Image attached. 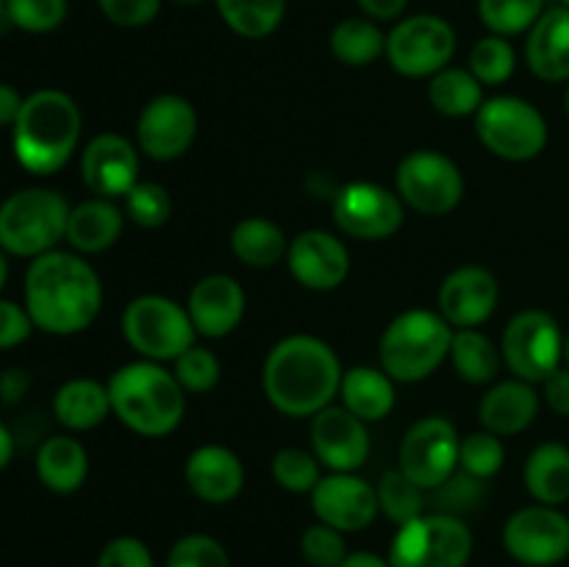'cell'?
<instances>
[{
  "instance_id": "cell-22",
  "label": "cell",
  "mask_w": 569,
  "mask_h": 567,
  "mask_svg": "<svg viewBox=\"0 0 569 567\" xmlns=\"http://www.w3.org/2000/svg\"><path fill=\"white\" fill-rule=\"evenodd\" d=\"M244 306H248V298H244L242 284L226 272H211L200 278L187 300L194 331L209 339H222L237 331L244 317Z\"/></svg>"
},
{
  "instance_id": "cell-25",
  "label": "cell",
  "mask_w": 569,
  "mask_h": 567,
  "mask_svg": "<svg viewBox=\"0 0 569 567\" xmlns=\"http://www.w3.org/2000/svg\"><path fill=\"white\" fill-rule=\"evenodd\" d=\"M526 61L539 81H569V9L553 6L533 22L526 42Z\"/></svg>"
},
{
  "instance_id": "cell-46",
  "label": "cell",
  "mask_w": 569,
  "mask_h": 567,
  "mask_svg": "<svg viewBox=\"0 0 569 567\" xmlns=\"http://www.w3.org/2000/svg\"><path fill=\"white\" fill-rule=\"evenodd\" d=\"M300 554L311 567H342L350 550L342 531L326 526V523H315L300 537Z\"/></svg>"
},
{
  "instance_id": "cell-12",
  "label": "cell",
  "mask_w": 569,
  "mask_h": 567,
  "mask_svg": "<svg viewBox=\"0 0 569 567\" xmlns=\"http://www.w3.org/2000/svg\"><path fill=\"white\" fill-rule=\"evenodd\" d=\"M456 53V31L437 14H415L387 33V61L403 78H433Z\"/></svg>"
},
{
  "instance_id": "cell-5",
  "label": "cell",
  "mask_w": 569,
  "mask_h": 567,
  "mask_svg": "<svg viewBox=\"0 0 569 567\" xmlns=\"http://www.w3.org/2000/svg\"><path fill=\"white\" fill-rule=\"evenodd\" d=\"M456 328L433 309H406L383 328L378 359L398 384L426 381L450 356Z\"/></svg>"
},
{
  "instance_id": "cell-43",
  "label": "cell",
  "mask_w": 569,
  "mask_h": 567,
  "mask_svg": "<svg viewBox=\"0 0 569 567\" xmlns=\"http://www.w3.org/2000/svg\"><path fill=\"white\" fill-rule=\"evenodd\" d=\"M122 200L128 220L139 228H161L172 215L170 192L156 181H139Z\"/></svg>"
},
{
  "instance_id": "cell-13",
  "label": "cell",
  "mask_w": 569,
  "mask_h": 567,
  "mask_svg": "<svg viewBox=\"0 0 569 567\" xmlns=\"http://www.w3.org/2000/svg\"><path fill=\"white\" fill-rule=\"evenodd\" d=\"M403 206L398 192L372 181L345 183L331 198L333 222L339 231L365 242H378L398 233L406 220Z\"/></svg>"
},
{
  "instance_id": "cell-6",
  "label": "cell",
  "mask_w": 569,
  "mask_h": 567,
  "mask_svg": "<svg viewBox=\"0 0 569 567\" xmlns=\"http://www.w3.org/2000/svg\"><path fill=\"white\" fill-rule=\"evenodd\" d=\"M70 209L56 189L31 187L0 203V250L22 259L50 253L64 239Z\"/></svg>"
},
{
  "instance_id": "cell-45",
  "label": "cell",
  "mask_w": 569,
  "mask_h": 567,
  "mask_svg": "<svg viewBox=\"0 0 569 567\" xmlns=\"http://www.w3.org/2000/svg\"><path fill=\"white\" fill-rule=\"evenodd\" d=\"M167 567H231L228 550L209 534H187L167 554Z\"/></svg>"
},
{
  "instance_id": "cell-53",
  "label": "cell",
  "mask_w": 569,
  "mask_h": 567,
  "mask_svg": "<svg viewBox=\"0 0 569 567\" xmlns=\"http://www.w3.org/2000/svg\"><path fill=\"white\" fill-rule=\"evenodd\" d=\"M28 389V376L22 370H6L0 378V395H3L6 404H14L26 395Z\"/></svg>"
},
{
  "instance_id": "cell-18",
  "label": "cell",
  "mask_w": 569,
  "mask_h": 567,
  "mask_svg": "<svg viewBox=\"0 0 569 567\" xmlns=\"http://www.w3.org/2000/svg\"><path fill=\"white\" fill-rule=\"evenodd\" d=\"M311 506H315V515L320 517V523L342 534L365 531L376 523L378 511H381L376 487L356 472L322 476L311 493Z\"/></svg>"
},
{
  "instance_id": "cell-51",
  "label": "cell",
  "mask_w": 569,
  "mask_h": 567,
  "mask_svg": "<svg viewBox=\"0 0 569 567\" xmlns=\"http://www.w3.org/2000/svg\"><path fill=\"white\" fill-rule=\"evenodd\" d=\"M359 3V9L365 11L370 20H395V17H400L406 11V6H409V0H356Z\"/></svg>"
},
{
  "instance_id": "cell-35",
  "label": "cell",
  "mask_w": 569,
  "mask_h": 567,
  "mask_svg": "<svg viewBox=\"0 0 569 567\" xmlns=\"http://www.w3.org/2000/svg\"><path fill=\"white\" fill-rule=\"evenodd\" d=\"M214 3L226 26L244 39L270 37L287 14V0H214Z\"/></svg>"
},
{
  "instance_id": "cell-16",
  "label": "cell",
  "mask_w": 569,
  "mask_h": 567,
  "mask_svg": "<svg viewBox=\"0 0 569 567\" xmlns=\"http://www.w3.org/2000/svg\"><path fill=\"white\" fill-rule=\"evenodd\" d=\"M198 137V111L181 94L148 100L137 120V148L153 161H176Z\"/></svg>"
},
{
  "instance_id": "cell-2",
  "label": "cell",
  "mask_w": 569,
  "mask_h": 567,
  "mask_svg": "<svg viewBox=\"0 0 569 567\" xmlns=\"http://www.w3.org/2000/svg\"><path fill=\"white\" fill-rule=\"evenodd\" d=\"M342 372V361L326 339L292 334L267 354L261 387L272 409L281 415L315 417L333 404Z\"/></svg>"
},
{
  "instance_id": "cell-61",
  "label": "cell",
  "mask_w": 569,
  "mask_h": 567,
  "mask_svg": "<svg viewBox=\"0 0 569 567\" xmlns=\"http://www.w3.org/2000/svg\"><path fill=\"white\" fill-rule=\"evenodd\" d=\"M0 6H6V0H0Z\"/></svg>"
},
{
  "instance_id": "cell-23",
  "label": "cell",
  "mask_w": 569,
  "mask_h": 567,
  "mask_svg": "<svg viewBox=\"0 0 569 567\" xmlns=\"http://www.w3.org/2000/svg\"><path fill=\"white\" fill-rule=\"evenodd\" d=\"M183 478L203 504H231L244 489V465L226 445H200L189 454Z\"/></svg>"
},
{
  "instance_id": "cell-57",
  "label": "cell",
  "mask_w": 569,
  "mask_h": 567,
  "mask_svg": "<svg viewBox=\"0 0 569 567\" xmlns=\"http://www.w3.org/2000/svg\"><path fill=\"white\" fill-rule=\"evenodd\" d=\"M565 365L569 367V334L565 337Z\"/></svg>"
},
{
  "instance_id": "cell-26",
  "label": "cell",
  "mask_w": 569,
  "mask_h": 567,
  "mask_svg": "<svg viewBox=\"0 0 569 567\" xmlns=\"http://www.w3.org/2000/svg\"><path fill=\"white\" fill-rule=\"evenodd\" d=\"M126 228V211L109 198H89L72 206L64 239L76 253H103Z\"/></svg>"
},
{
  "instance_id": "cell-31",
  "label": "cell",
  "mask_w": 569,
  "mask_h": 567,
  "mask_svg": "<svg viewBox=\"0 0 569 567\" xmlns=\"http://www.w3.org/2000/svg\"><path fill=\"white\" fill-rule=\"evenodd\" d=\"M231 250L244 267L270 270L287 259V233L270 217H244L231 231Z\"/></svg>"
},
{
  "instance_id": "cell-62",
  "label": "cell",
  "mask_w": 569,
  "mask_h": 567,
  "mask_svg": "<svg viewBox=\"0 0 569 567\" xmlns=\"http://www.w3.org/2000/svg\"><path fill=\"white\" fill-rule=\"evenodd\" d=\"M517 567H528V565H517Z\"/></svg>"
},
{
  "instance_id": "cell-47",
  "label": "cell",
  "mask_w": 569,
  "mask_h": 567,
  "mask_svg": "<svg viewBox=\"0 0 569 567\" xmlns=\"http://www.w3.org/2000/svg\"><path fill=\"white\" fill-rule=\"evenodd\" d=\"M98 9L120 28H142L156 20L161 0H98Z\"/></svg>"
},
{
  "instance_id": "cell-24",
  "label": "cell",
  "mask_w": 569,
  "mask_h": 567,
  "mask_svg": "<svg viewBox=\"0 0 569 567\" xmlns=\"http://www.w3.org/2000/svg\"><path fill=\"white\" fill-rule=\"evenodd\" d=\"M539 406H542V395L533 389V384L522 381V378H509V381H498L487 389L478 404V420H481L483 431L498 434L500 439L515 437L537 420Z\"/></svg>"
},
{
  "instance_id": "cell-7",
  "label": "cell",
  "mask_w": 569,
  "mask_h": 567,
  "mask_svg": "<svg viewBox=\"0 0 569 567\" xmlns=\"http://www.w3.org/2000/svg\"><path fill=\"white\" fill-rule=\"evenodd\" d=\"M126 342L148 361H176L198 339L187 306L164 295H139L122 309Z\"/></svg>"
},
{
  "instance_id": "cell-11",
  "label": "cell",
  "mask_w": 569,
  "mask_h": 567,
  "mask_svg": "<svg viewBox=\"0 0 569 567\" xmlns=\"http://www.w3.org/2000/svg\"><path fill=\"white\" fill-rule=\"evenodd\" d=\"M398 195L409 209L428 217L450 215L465 198V176L450 156L422 148L403 156L395 172Z\"/></svg>"
},
{
  "instance_id": "cell-8",
  "label": "cell",
  "mask_w": 569,
  "mask_h": 567,
  "mask_svg": "<svg viewBox=\"0 0 569 567\" xmlns=\"http://www.w3.org/2000/svg\"><path fill=\"white\" fill-rule=\"evenodd\" d=\"M476 539L461 517L426 511L398 526L389 545V567H467Z\"/></svg>"
},
{
  "instance_id": "cell-48",
  "label": "cell",
  "mask_w": 569,
  "mask_h": 567,
  "mask_svg": "<svg viewBox=\"0 0 569 567\" xmlns=\"http://www.w3.org/2000/svg\"><path fill=\"white\" fill-rule=\"evenodd\" d=\"M98 567H153V554L137 537H114L103 545Z\"/></svg>"
},
{
  "instance_id": "cell-55",
  "label": "cell",
  "mask_w": 569,
  "mask_h": 567,
  "mask_svg": "<svg viewBox=\"0 0 569 567\" xmlns=\"http://www.w3.org/2000/svg\"><path fill=\"white\" fill-rule=\"evenodd\" d=\"M11 456H14V437H11L9 428L0 422V470H3L6 465L11 461Z\"/></svg>"
},
{
  "instance_id": "cell-52",
  "label": "cell",
  "mask_w": 569,
  "mask_h": 567,
  "mask_svg": "<svg viewBox=\"0 0 569 567\" xmlns=\"http://www.w3.org/2000/svg\"><path fill=\"white\" fill-rule=\"evenodd\" d=\"M22 103H26V98L11 83H0V126H14Z\"/></svg>"
},
{
  "instance_id": "cell-37",
  "label": "cell",
  "mask_w": 569,
  "mask_h": 567,
  "mask_svg": "<svg viewBox=\"0 0 569 567\" xmlns=\"http://www.w3.org/2000/svg\"><path fill=\"white\" fill-rule=\"evenodd\" d=\"M545 14V0H478V17L498 37H517L531 31Z\"/></svg>"
},
{
  "instance_id": "cell-42",
  "label": "cell",
  "mask_w": 569,
  "mask_h": 567,
  "mask_svg": "<svg viewBox=\"0 0 569 567\" xmlns=\"http://www.w3.org/2000/svg\"><path fill=\"white\" fill-rule=\"evenodd\" d=\"M172 372H176L178 384L183 387V392L192 395H206L220 384L222 365L209 348H200V345H192L189 350H183L176 361H172Z\"/></svg>"
},
{
  "instance_id": "cell-38",
  "label": "cell",
  "mask_w": 569,
  "mask_h": 567,
  "mask_svg": "<svg viewBox=\"0 0 569 567\" xmlns=\"http://www.w3.org/2000/svg\"><path fill=\"white\" fill-rule=\"evenodd\" d=\"M517 53L511 42L498 33L478 39L470 50V72L483 87H500L515 76Z\"/></svg>"
},
{
  "instance_id": "cell-32",
  "label": "cell",
  "mask_w": 569,
  "mask_h": 567,
  "mask_svg": "<svg viewBox=\"0 0 569 567\" xmlns=\"http://www.w3.org/2000/svg\"><path fill=\"white\" fill-rule=\"evenodd\" d=\"M450 361L459 378L467 384H492L498 378L500 367H503V356L500 348L478 328H456L453 342H450Z\"/></svg>"
},
{
  "instance_id": "cell-33",
  "label": "cell",
  "mask_w": 569,
  "mask_h": 567,
  "mask_svg": "<svg viewBox=\"0 0 569 567\" xmlns=\"http://www.w3.org/2000/svg\"><path fill=\"white\" fill-rule=\"evenodd\" d=\"M428 100L445 117H476L483 106V83L461 67H445L428 83Z\"/></svg>"
},
{
  "instance_id": "cell-28",
  "label": "cell",
  "mask_w": 569,
  "mask_h": 567,
  "mask_svg": "<svg viewBox=\"0 0 569 567\" xmlns=\"http://www.w3.org/2000/svg\"><path fill=\"white\" fill-rule=\"evenodd\" d=\"M37 476L50 493H78L89 476L87 448L76 437H67V434L44 439L37 454Z\"/></svg>"
},
{
  "instance_id": "cell-59",
  "label": "cell",
  "mask_w": 569,
  "mask_h": 567,
  "mask_svg": "<svg viewBox=\"0 0 569 567\" xmlns=\"http://www.w3.org/2000/svg\"><path fill=\"white\" fill-rule=\"evenodd\" d=\"M565 109H567V117H569V81H567V92H565Z\"/></svg>"
},
{
  "instance_id": "cell-34",
  "label": "cell",
  "mask_w": 569,
  "mask_h": 567,
  "mask_svg": "<svg viewBox=\"0 0 569 567\" xmlns=\"http://www.w3.org/2000/svg\"><path fill=\"white\" fill-rule=\"evenodd\" d=\"M331 53L348 67H367L387 53V37L370 17H348L331 31Z\"/></svg>"
},
{
  "instance_id": "cell-9",
  "label": "cell",
  "mask_w": 569,
  "mask_h": 567,
  "mask_svg": "<svg viewBox=\"0 0 569 567\" xmlns=\"http://www.w3.org/2000/svg\"><path fill=\"white\" fill-rule=\"evenodd\" d=\"M476 133L483 148L503 161H531L548 148L542 111L515 94L483 100L476 115Z\"/></svg>"
},
{
  "instance_id": "cell-50",
  "label": "cell",
  "mask_w": 569,
  "mask_h": 567,
  "mask_svg": "<svg viewBox=\"0 0 569 567\" xmlns=\"http://www.w3.org/2000/svg\"><path fill=\"white\" fill-rule=\"evenodd\" d=\"M542 398L559 417H569V367L561 365L559 370L542 381Z\"/></svg>"
},
{
  "instance_id": "cell-19",
  "label": "cell",
  "mask_w": 569,
  "mask_h": 567,
  "mask_svg": "<svg viewBox=\"0 0 569 567\" xmlns=\"http://www.w3.org/2000/svg\"><path fill=\"white\" fill-rule=\"evenodd\" d=\"M311 450L331 472H356L370 459V431L345 406H326L311 417Z\"/></svg>"
},
{
  "instance_id": "cell-44",
  "label": "cell",
  "mask_w": 569,
  "mask_h": 567,
  "mask_svg": "<svg viewBox=\"0 0 569 567\" xmlns=\"http://www.w3.org/2000/svg\"><path fill=\"white\" fill-rule=\"evenodd\" d=\"M3 9L20 31L48 33L64 22L67 0H6Z\"/></svg>"
},
{
  "instance_id": "cell-60",
  "label": "cell",
  "mask_w": 569,
  "mask_h": 567,
  "mask_svg": "<svg viewBox=\"0 0 569 567\" xmlns=\"http://www.w3.org/2000/svg\"><path fill=\"white\" fill-rule=\"evenodd\" d=\"M559 6H567V9H569V0H559Z\"/></svg>"
},
{
  "instance_id": "cell-4",
  "label": "cell",
  "mask_w": 569,
  "mask_h": 567,
  "mask_svg": "<svg viewBox=\"0 0 569 567\" xmlns=\"http://www.w3.org/2000/svg\"><path fill=\"white\" fill-rule=\"evenodd\" d=\"M81 126V109L61 89H39L28 94L20 117L11 126L17 161L33 176H53L76 153Z\"/></svg>"
},
{
  "instance_id": "cell-21",
  "label": "cell",
  "mask_w": 569,
  "mask_h": 567,
  "mask_svg": "<svg viewBox=\"0 0 569 567\" xmlns=\"http://www.w3.org/2000/svg\"><path fill=\"white\" fill-rule=\"evenodd\" d=\"M500 284L487 267L465 265L450 272L437 295V311L453 328H478L495 315Z\"/></svg>"
},
{
  "instance_id": "cell-56",
  "label": "cell",
  "mask_w": 569,
  "mask_h": 567,
  "mask_svg": "<svg viewBox=\"0 0 569 567\" xmlns=\"http://www.w3.org/2000/svg\"><path fill=\"white\" fill-rule=\"evenodd\" d=\"M6 278H9V259H6V253L0 250V289L6 287Z\"/></svg>"
},
{
  "instance_id": "cell-49",
  "label": "cell",
  "mask_w": 569,
  "mask_h": 567,
  "mask_svg": "<svg viewBox=\"0 0 569 567\" xmlns=\"http://www.w3.org/2000/svg\"><path fill=\"white\" fill-rule=\"evenodd\" d=\"M33 320L26 306L14 300H0V350L17 348L26 342L33 331Z\"/></svg>"
},
{
  "instance_id": "cell-39",
  "label": "cell",
  "mask_w": 569,
  "mask_h": 567,
  "mask_svg": "<svg viewBox=\"0 0 569 567\" xmlns=\"http://www.w3.org/2000/svg\"><path fill=\"white\" fill-rule=\"evenodd\" d=\"M483 498H487V481L470 476L465 470H456L448 481L439 484L437 489L428 493V504L433 506V511H442V515L453 517L478 509L483 504Z\"/></svg>"
},
{
  "instance_id": "cell-41",
  "label": "cell",
  "mask_w": 569,
  "mask_h": 567,
  "mask_svg": "<svg viewBox=\"0 0 569 567\" xmlns=\"http://www.w3.org/2000/svg\"><path fill=\"white\" fill-rule=\"evenodd\" d=\"M506 448L503 439L492 431H476L470 437L461 439V454H459V470L470 472V476L483 478L489 481L503 470Z\"/></svg>"
},
{
  "instance_id": "cell-54",
  "label": "cell",
  "mask_w": 569,
  "mask_h": 567,
  "mask_svg": "<svg viewBox=\"0 0 569 567\" xmlns=\"http://www.w3.org/2000/svg\"><path fill=\"white\" fill-rule=\"evenodd\" d=\"M342 567H389V559H381V556L370 554V550H353L342 561Z\"/></svg>"
},
{
  "instance_id": "cell-20",
  "label": "cell",
  "mask_w": 569,
  "mask_h": 567,
  "mask_svg": "<svg viewBox=\"0 0 569 567\" xmlns=\"http://www.w3.org/2000/svg\"><path fill=\"white\" fill-rule=\"evenodd\" d=\"M81 178L94 198H126L139 183V148L122 133H98L81 153Z\"/></svg>"
},
{
  "instance_id": "cell-40",
  "label": "cell",
  "mask_w": 569,
  "mask_h": 567,
  "mask_svg": "<svg viewBox=\"0 0 569 567\" xmlns=\"http://www.w3.org/2000/svg\"><path fill=\"white\" fill-rule=\"evenodd\" d=\"M272 478L287 493L311 495L322 478L320 459L303 448H283L272 456Z\"/></svg>"
},
{
  "instance_id": "cell-36",
  "label": "cell",
  "mask_w": 569,
  "mask_h": 567,
  "mask_svg": "<svg viewBox=\"0 0 569 567\" xmlns=\"http://www.w3.org/2000/svg\"><path fill=\"white\" fill-rule=\"evenodd\" d=\"M378 493V506H381L383 515L395 523V526H406L415 517L426 515V489L417 487L406 472L400 470H387L381 476L376 487Z\"/></svg>"
},
{
  "instance_id": "cell-10",
  "label": "cell",
  "mask_w": 569,
  "mask_h": 567,
  "mask_svg": "<svg viewBox=\"0 0 569 567\" xmlns=\"http://www.w3.org/2000/svg\"><path fill=\"white\" fill-rule=\"evenodd\" d=\"M500 356L515 378L542 384L565 365V334L548 311H517L500 339Z\"/></svg>"
},
{
  "instance_id": "cell-17",
  "label": "cell",
  "mask_w": 569,
  "mask_h": 567,
  "mask_svg": "<svg viewBox=\"0 0 569 567\" xmlns=\"http://www.w3.org/2000/svg\"><path fill=\"white\" fill-rule=\"evenodd\" d=\"M287 267L300 287L311 292H331L350 276V250L337 233L309 228L289 242Z\"/></svg>"
},
{
  "instance_id": "cell-3",
  "label": "cell",
  "mask_w": 569,
  "mask_h": 567,
  "mask_svg": "<svg viewBox=\"0 0 569 567\" xmlns=\"http://www.w3.org/2000/svg\"><path fill=\"white\" fill-rule=\"evenodd\" d=\"M111 415L139 437H167L187 415V392L176 372L159 361L139 359L122 365L109 378Z\"/></svg>"
},
{
  "instance_id": "cell-14",
  "label": "cell",
  "mask_w": 569,
  "mask_h": 567,
  "mask_svg": "<svg viewBox=\"0 0 569 567\" xmlns=\"http://www.w3.org/2000/svg\"><path fill=\"white\" fill-rule=\"evenodd\" d=\"M461 437L448 417H426L406 431L400 442V472L426 493L437 489L459 470Z\"/></svg>"
},
{
  "instance_id": "cell-30",
  "label": "cell",
  "mask_w": 569,
  "mask_h": 567,
  "mask_svg": "<svg viewBox=\"0 0 569 567\" xmlns=\"http://www.w3.org/2000/svg\"><path fill=\"white\" fill-rule=\"evenodd\" d=\"M522 481L531 498L545 506L569 500V448L561 442H542L531 450L522 467Z\"/></svg>"
},
{
  "instance_id": "cell-29",
  "label": "cell",
  "mask_w": 569,
  "mask_h": 567,
  "mask_svg": "<svg viewBox=\"0 0 569 567\" xmlns=\"http://www.w3.org/2000/svg\"><path fill=\"white\" fill-rule=\"evenodd\" d=\"M109 387L94 378H72L53 395V415L70 431H92L109 417Z\"/></svg>"
},
{
  "instance_id": "cell-27",
  "label": "cell",
  "mask_w": 569,
  "mask_h": 567,
  "mask_svg": "<svg viewBox=\"0 0 569 567\" xmlns=\"http://www.w3.org/2000/svg\"><path fill=\"white\" fill-rule=\"evenodd\" d=\"M395 378H389L381 367L359 365L342 372V384H339V398L348 411L361 417L365 422H378L383 417L392 415L395 404H398V392H395Z\"/></svg>"
},
{
  "instance_id": "cell-15",
  "label": "cell",
  "mask_w": 569,
  "mask_h": 567,
  "mask_svg": "<svg viewBox=\"0 0 569 567\" xmlns=\"http://www.w3.org/2000/svg\"><path fill=\"white\" fill-rule=\"evenodd\" d=\"M503 548L520 565H559L569 556V517L559 506H522L506 520Z\"/></svg>"
},
{
  "instance_id": "cell-58",
  "label": "cell",
  "mask_w": 569,
  "mask_h": 567,
  "mask_svg": "<svg viewBox=\"0 0 569 567\" xmlns=\"http://www.w3.org/2000/svg\"><path fill=\"white\" fill-rule=\"evenodd\" d=\"M176 3H183V6H194V3H203V0H176Z\"/></svg>"
},
{
  "instance_id": "cell-1",
  "label": "cell",
  "mask_w": 569,
  "mask_h": 567,
  "mask_svg": "<svg viewBox=\"0 0 569 567\" xmlns=\"http://www.w3.org/2000/svg\"><path fill=\"white\" fill-rule=\"evenodd\" d=\"M103 306V284L83 256L50 250L26 272V309L33 326L56 337L87 331Z\"/></svg>"
}]
</instances>
